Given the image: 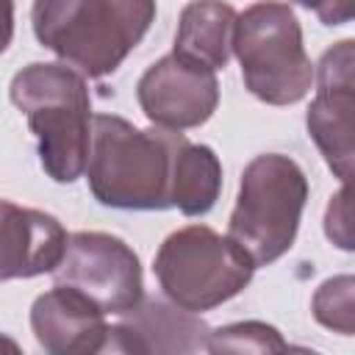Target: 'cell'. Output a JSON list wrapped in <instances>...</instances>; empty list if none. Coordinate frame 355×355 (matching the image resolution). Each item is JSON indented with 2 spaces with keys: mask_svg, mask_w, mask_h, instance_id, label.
Instances as JSON below:
<instances>
[{
  "mask_svg": "<svg viewBox=\"0 0 355 355\" xmlns=\"http://www.w3.org/2000/svg\"><path fill=\"white\" fill-rule=\"evenodd\" d=\"M136 100L153 128L180 133L214 116L219 105V80L216 72L169 53L144 69L136 83Z\"/></svg>",
  "mask_w": 355,
  "mask_h": 355,
  "instance_id": "obj_9",
  "label": "cell"
},
{
  "mask_svg": "<svg viewBox=\"0 0 355 355\" xmlns=\"http://www.w3.org/2000/svg\"><path fill=\"white\" fill-rule=\"evenodd\" d=\"M67 239L55 216L0 200V283L53 272L64 258Z\"/></svg>",
  "mask_w": 355,
  "mask_h": 355,
  "instance_id": "obj_10",
  "label": "cell"
},
{
  "mask_svg": "<svg viewBox=\"0 0 355 355\" xmlns=\"http://www.w3.org/2000/svg\"><path fill=\"white\" fill-rule=\"evenodd\" d=\"M305 202L308 178L294 158L280 153L255 155L241 172L227 239L244 250L255 269L275 263L291 250Z\"/></svg>",
  "mask_w": 355,
  "mask_h": 355,
  "instance_id": "obj_4",
  "label": "cell"
},
{
  "mask_svg": "<svg viewBox=\"0 0 355 355\" xmlns=\"http://www.w3.org/2000/svg\"><path fill=\"white\" fill-rule=\"evenodd\" d=\"M222 191V164L208 144L186 141L172 166V208L186 216H205Z\"/></svg>",
  "mask_w": 355,
  "mask_h": 355,
  "instance_id": "obj_14",
  "label": "cell"
},
{
  "mask_svg": "<svg viewBox=\"0 0 355 355\" xmlns=\"http://www.w3.org/2000/svg\"><path fill=\"white\" fill-rule=\"evenodd\" d=\"M355 42L344 39L324 50L313 67L316 97L308 108L305 125L333 175L347 186L352 175V108H355Z\"/></svg>",
  "mask_w": 355,
  "mask_h": 355,
  "instance_id": "obj_8",
  "label": "cell"
},
{
  "mask_svg": "<svg viewBox=\"0 0 355 355\" xmlns=\"http://www.w3.org/2000/svg\"><path fill=\"white\" fill-rule=\"evenodd\" d=\"M11 103L36 136L39 161L55 183H75L86 172L92 144V97L86 78L64 64L33 61L8 86Z\"/></svg>",
  "mask_w": 355,
  "mask_h": 355,
  "instance_id": "obj_3",
  "label": "cell"
},
{
  "mask_svg": "<svg viewBox=\"0 0 355 355\" xmlns=\"http://www.w3.org/2000/svg\"><path fill=\"white\" fill-rule=\"evenodd\" d=\"M14 39V3L0 0V55L8 50Z\"/></svg>",
  "mask_w": 355,
  "mask_h": 355,
  "instance_id": "obj_19",
  "label": "cell"
},
{
  "mask_svg": "<svg viewBox=\"0 0 355 355\" xmlns=\"http://www.w3.org/2000/svg\"><path fill=\"white\" fill-rule=\"evenodd\" d=\"M55 355H147L139 336L125 322H103L100 327L83 333Z\"/></svg>",
  "mask_w": 355,
  "mask_h": 355,
  "instance_id": "obj_17",
  "label": "cell"
},
{
  "mask_svg": "<svg viewBox=\"0 0 355 355\" xmlns=\"http://www.w3.org/2000/svg\"><path fill=\"white\" fill-rule=\"evenodd\" d=\"M155 19L150 0H39L33 33L80 78L111 75L144 39Z\"/></svg>",
  "mask_w": 355,
  "mask_h": 355,
  "instance_id": "obj_2",
  "label": "cell"
},
{
  "mask_svg": "<svg viewBox=\"0 0 355 355\" xmlns=\"http://www.w3.org/2000/svg\"><path fill=\"white\" fill-rule=\"evenodd\" d=\"M153 272L172 305L202 313L241 294L255 266L227 236L208 225H189L164 239L153 258Z\"/></svg>",
  "mask_w": 355,
  "mask_h": 355,
  "instance_id": "obj_6",
  "label": "cell"
},
{
  "mask_svg": "<svg viewBox=\"0 0 355 355\" xmlns=\"http://www.w3.org/2000/svg\"><path fill=\"white\" fill-rule=\"evenodd\" d=\"M189 139L161 128H136L116 114L92 119L86 180L94 200L119 211L172 208V166Z\"/></svg>",
  "mask_w": 355,
  "mask_h": 355,
  "instance_id": "obj_1",
  "label": "cell"
},
{
  "mask_svg": "<svg viewBox=\"0 0 355 355\" xmlns=\"http://www.w3.org/2000/svg\"><path fill=\"white\" fill-rule=\"evenodd\" d=\"M55 286H67L94 302L103 313H128L144 300L139 255L128 241L100 230H80L67 239Z\"/></svg>",
  "mask_w": 355,
  "mask_h": 355,
  "instance_id": "obj_7",
  "label": "cell"
},
{
  "mask_svg": "<svg viewBox=\"0 0 355 355\" xmlns=\"http://www.w3.org/2000/svg\"><path fill=\"white\" fill-rule=\"evenodd\" d=\"M0 355H25V352H22V347L11 336L0 333Z\"/></svg>",
  "mask_w": 355,
  "mask_h": 355,
  "instance_id": "obj_20",
  "label": "cell"
},
{
  "mask_svg": "<svg viewBox=\"0 0 355 355\" xmlns=\"http://www.w3.org/2000/svg\"><path fill=\"white\" fill-rule=\"evenodd\" d=\"M324 233L327 239L341 247V250H352V236H349V202H347V186H341L336 191V197H330L327 214H324Z\"/></svg>",
  "mask_w": 355,
  "mask_h": 355,
  "instance_id": "obj_18",
  "label": "cell"
},
{
  "mask_svg": "<svg viewBox=\"0 0 355 355\" xmlns=\"http://www.w3.org/2000/svg\"><path fill=\"white\" fill-rule=\"evenodd\" d=\"M239 11L227 3H189L180 11L172 55L205 67L225 69L233 47V28Z\"/></svg>",
  "mask_w": 355,
  "mask_h": 355,
  "instance_id": "obj_12",
  "label": "cell"
},
{
  "mask_svg": "<svg viewBox=\"0 0 355 355\" xmlns=\"http://www.w3.org/2000/svg\"><path fill=\"white\" fill-rule=\"evenodd\" d=\"M286 338L275 324L247 319L222 324L216 330H208L205 349L208 355H283Z\"/></svg>",
  "mask_w": 355,
  "mask_h": 355,
  "instance_id": "obj_15",
  "label": "cell"
},
{
  "mask_svg": "<svg viewBox=\"0 0 355 355\" xmlns=\"http://www.w3.org/2000/svg\"><path fill=\"white\" fill-rule=\"evenodd\" d=\"M244 89L266 105H294L313 86V64L297 14L286 3H252L236 17L233 47Z\"/></svg>",
  "mask_w": 355,
  "mask_h": 355,
  "instance_id": "obj_5",
  "label": "cell"
},
{
  "mask_svg": "<svg viewBox=\"0 0 355 355\" xmlns=\"http://www.w3.org/2000/svg\"><path fill=\"white\" fill-rule=\"evenodd\" d=\"M352 288H355L352 275H338V277L324 280L311 300L313 319L333 333L352 336V330H355V324H352Z\"/></svg>",
  "mask_w": 355,
  "mask_h": 355,
  "instance_id": "obj_16",
  "label": "cell"
},
{
  "mask_svg": "<svg viewBox=\"0 0 355 355\" xmlns=\"http://www.w3.org/2000/svg\"><path fill=\"white\" fill-rule=\"evenodd\" d=\"M105 322V313L89 302L83 294L53 286L50 291L39 294L31 305V330L42 349V355H55L83 333L100 327Z\"/></svg>",
  "mask_w": 355,
  "mask_h": 355,
  "instance_id": "obj_13",
  "label": "cell"
},
{
  "mask_svg": "<svg viewBox=\"0 0 355 355\" xmlns=\"http://www.w3.org/2000/svg\"><path fill=\"white\" fill-rule=\"evenodd\" d=\"M141 341L147 355H197L205 347L208 324L169 300H141L122 319Z\"/></svg>",
  "mask_w": 355,
  "mask_h": 355,
  "instance_id": "obj_11",
  "label": "cell"
}]
</instances>
